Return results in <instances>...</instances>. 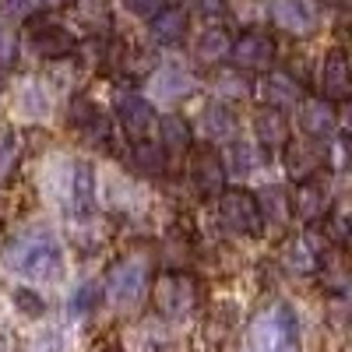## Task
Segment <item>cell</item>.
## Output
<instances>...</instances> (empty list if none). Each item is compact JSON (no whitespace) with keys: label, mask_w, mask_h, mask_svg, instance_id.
<instances>
[{"label":"cell","mask_w":352,"mask_h":352,"mask_svg":"<svg viewBox=\"0 0 352 352\" xmlns=\"http://www.w3.org/2000/svg\"><path fill=\"white\" fill-rule=\"evenodd\" d=\"M4 268L25 282H53L64 272V247L46 229H28L0 247Z\"/></svg>","instance_id":"6da1fadb"},{"label":"cell","mask_w":352,"mask_h":352,"mask_svg":"<svg viewBox=\"0 0 352 352\" xmlns=\"http://www.w3.org/2000/svg\"><path fill=\"white\" fill-rule=\"evenodd\" d=\"M250 352H300V314L289 303H272L250 320Z\"/></svg>","instance_id":"7a4b0ae2"},{"label":"cell","mask_w":352,"mask_h":352,"mask_svg":"<svg viewBox=\"0 0 352 352\" xmlns=\"http://www.w3.org/2000/svg\"><path fill=\"white\" fill-rule=\"evenodd\" d=\"M60 197L64 208L74 219H85L96 212V169L88 162H67L64 180H60Z\"/></svg>","instance_id":"3957f363"},{"label":"cell","mask_w":352,"mask_h":352,"mask_svg":"<svg viewBox=\"0 0 352 352\" xmlns=\"http://www.w3.org/2000/svg\"><path fill=\"white\" fill-rule=\"evenodd\" d=\"M219 215H222V226L229 232H240V236H257L264 229L261 201L247 190H226L219 201Z\"/></svg>","instance_id":"277c9868"},{"label":"cell","mask_w":352,"mask_h":352,"mask_svg":"<svg viewBox=\"0 0 352 352\" xmlns=\"http://www.w3.org/2000/svg\"><path fill=\"white\" fill-rule=\"evenodd\" d=\"M106 296L113 307H134L141 296H144V289H148V268H144L141 261H120L116 268L109 272L106 278Z\"/></svg>","instance_id":"5b68a950"},{"label":"cell","mask_w":352,"mask_h":352,"mask_svg":"<svg viewBox=\"0 0 352 352\" xmlns=\"http://www.w3.org/2000/svg\"><path fill=\"white\" fill-rule=\"evenodd\" d=\"M197 303V285L190 275H162L155 282V310L162 317H184Z\"/></svg>","instance_id":"8992f818"},{"label":"cell","mask_w":352,"mask_h":352,"mask_svg":"<svg viewBox=\"0 0 352 352\" xmlns=\"http://www.w3.org/2000/svg\"><path fill=\"white\" fill-rule=\"evenodd\" d=\"M229 60L236 71H264L275 60V39L268 32H243L236 43L229 46Z\"/></svg>","instance_id":"52a82bcc"},{"label":"cell","mask_w":352,"mask_h":352,"mask_svg":"<svg viewBox=\"0 0 352 352\" xmlns=\"http://www.w3.org/2000/svg\"><path fill=\"white\" fill-rule=\"evenodd\" d=\"M116 120H120L127 138L144 141L148 131L155 127V109H152L148 99H141L134 92H120V96H116Z\"/></svg>","instance_id":"ba28073f"},{"label":"cell","mask_w":352,"mask_h":352,"mask_svg":"<svg viewBox=\"0 0 352 352\" xmlns=\"http://www.w3.org/2000/svg\"><path fill=\"white\" fill-rule=\"evenodd\" d=\"M352 92V78H349V56L345 50H331L320 64V99L324 102H345Z\"/></svg>","instance_id":"9c48e42d"},{"label":"cell","mask_w":352,"mask_h":352,"mask_svg":"<svg viewBox=\"0 0 352 352\" xmlns=\"http://www.w3.org/2000/svg\"><path fill=\"white\" fill-rule=\"evenodd\" d=\"M275 21L292 36H310L317 28V8L314 0H275L272 4Z\"/></svg>","instance_id":"30bf717a"},{"label":"cell","mask_w":352,"mask_h":352,"mask_svg":"<svg viewBox=\"0 0 352 352\" xmlns=\"http://www.w3.org/2000/svg\"><path fill=\"white\" fill-rule=\"evenodd\" d=\"M292 215H300L303 222H317L328 215V190L317 180H300L296 190H292Z\"/></svg>","instance_id":"8fae6325"},{"label":"cell","mask_w":352,"mask_h":352,"mask_svg":"<svg viewBox=\"0 0 352 352\" xmlns=\"http://www.w3.org/2000/svg\"><path fill=\"white\" fill-rule=\"evenodd\" d=\"M32 46L39 56H46V60H56V56H67L74 50V36L67 32L64 25L56 21H43L32 28Z\"/></svg>","instance_id":"7c38bea8"},{"label":"cell","mask_w":352,"mask_h":352,"mask_svg":"<svg viewBox=\"0 0 352 352\" xmlns=\"http://www.w3.org/2000/svg\"><path fill=\"white\" fill-rule=\"evenodd\" d=\"M261 96H264V102H268V109H278V113L300 106V99H303L300 81H292V78L282 74V71H272L268 78L261 81Z\"/></svg>","instance_id":"4fadbf2b"},{"label":"cell","mask_w":352,"mask_h":352,"mask_svg":"<svg viewBox=\"0 0 352 352\" xmlns=\"http://www.w3.org/2000/svg\"><path fill=\"white\" fill-rule=\"evenodd\" d=\"M338 124L335 116V106L324 102V99H300V127L303 134L310 138H328Z\"/></svg>","instance_id":"5bb4252c"},{"label":"cell","mask_w":352,"mask_h":352,"mask_svg":"<svg viewBox=\"0 0 352 352\" xmlns=\"http://www.w3.org/2000/svg\"><path fill=\"white\" fill-rule=\"evenodd\" d=\"M148 32L155 43L162 46H173L187 36V11L184 8H159L152 18H148Z\"/></svg>","instance_id":"9a60e30c"},{"label":"cell","mask_w":352,"mask_h":352,"mask_svg":"<svg viewBox=\"0 0 352 352\" xmlns=\"http://www.w3.org/2000/svg\"><path fill=\"white\" fill-rule=\"evenodd\" d=\"M320 162H324V155H320L314 144H285V169H289V176L292 180H314L317 176V169H320Z\"/></svg>","instance_id":"2e32d148"},{"label":"cell","mask_w":352,"mask_h":352,"mask_svg":"<svg viewBox=\"0 0 352 352\" xmlns=\"http://www.w3.org/2000/svg\"><path fill=\"white\" fill-rule=\"evenodd\" d=\"M254 131H257V141L261 148H285L289 144V124L278 109H261L257 120H254Z\"/></svg>","instance_id":"e0dca14e"},{"label":"cell","mask_w":352,"mask_h":352,"mask_svg":"<svg viewBox=\"0 0 352 352\" xmlns=\"http://www.w3.org/2000/svg\"><path fill=\"white\" fill-rule=\"evenodd\" d=\"M320 236H314V232H303V236H296L289 243V250H285V264L292 272H300V275H307V272H314L317 264H320Z\"/></svg>","instance_id":"ac0fdd59"},{"label":"cell","mask_w":352,"mask_h":352,"mask_svg":"<svg viewBox=\"0 0 352 352\" xmlns=\"http://www.w3.org/2000/svg\"><path fill=\"white\" fill-rule=\"evenodd\" d=\"M194 184H197V190H204V194L222 190V184H226V166H222V159H219L212 148H204V152L194 155Z\"/></svg>","instance_id":"d6986e66"},{"label":"cell","mask_w":352,"mask_h":352,"mask_svg":"<svg viewBox=\"0 0 352 352\" xmlns=\"http://www.w3.org/2000/svg\"><path fill=\"white\" fill-rule=\"evenodd\" d=\"M152 88H155L159 99H180V96H190L194 78L184 67H162V71H155Z\"/></svg>","instance_id":"ffe728a7"},{"label":"cell","mask_w":352,"mask_h":352,"mask_svg":"<svg viewBox=\"0 0 352 352\" xmlns=\"http://www.w3.org/2000/svg\"><path fill=\"white\" fill-rule=\"evenodd\" d=\"M201 131H204L208 141H226V138H232V131H236V120H232V113L222 102H212L201 113Z\"/></svg>","instance_id":"44dd1931"},{"label":"cell","mask_w":352,"mask_h":352,"mask_svg":"<svg viewBox=\"0 0 352 352\" xmlns=\"http://www.w3.org/2000/svg\"><path fill=\"white\" fill-rule=\"evenodd\" d=\"M159 134H162V148L166 152H187L190 148V127H187L184 116H176V113L162 116V120H159Z\"/></svg>","instance_id":"7402d4cb"},{"label":"cell","mask_w":352,"mask_h":352,"mask_svg":"<svg viewBox=\"0 0 352 352\" xmlns=\"http://www.w3.org/2000/svg\"><path fill=\"white\" fill-rule=\"evenodd\" d=\"M229 46H232V39L222 32V28H204V32L197 36V56H201L204 64L226 60V56H229Z\"/></svg>","instance_id":"603a6c76"},{"label":"cell","mask_w":352,"mask_h":352,"mask_svg":"<svg viewBox=\"0 0 352 352\" xmlns=\"http://www.w3.org/2000/svg\"><path fill=\"white\" fill-rule=\"evenodd\" d=\"M99 296H102V285L99 282H81L71 292V300H67V314L71 317H88V314L99 307Z\"/></svg>","instance_id":"cb8c5ba5"},{"label":"cell","mask_w":352,"mask_h":352,"mask_svg":"<svg viewBox=\"0 0 352 352\" xmlns=\"http://www.w3.org/2000/svg\"><path fill=\"white\" fill-rule=\"evenodd\" d=\"M18 155H21V138L4 127V131H0V184H8L14 176Z\"/></svg>","instance_id":"d4e9b609"},{"label":"cell","mask_w":352,"mask_h":352,"mask_svg":"<svg viewBox=\"0 0 352 352\" xmlns=\"http://www.w3.org/2000/svg\"><path fill=\"white\" fill-rule=\"evenodd\" d=\"M131 159H134V166H138L141 173H162V169H166L162 148H155V144H148V141H134Z\"/></svg>","instance_id":"484cf974"},{"label":"cell","mask_w":352,"mask_h":352,"mask_svg":"<svg viewBox=\"0 0 352 352\" xmlns=\"http://www.w3.org/2000/svg\"><path fill=\"white\" fill-rule=\"evenodd\" d=\"M18 64V36L14 28H0V67Z\"/></svg>","instance_id":"4316f807"},{"label":"cell","mask_w":352,"mask_h":352,"mask_svg":"<svg viewBox=\"0 0 352 352\" xmlns=\"http://www.w3.org/2000/svg\"><path fill=\"white\" fill-rule=\"evenodd\" d=\"M0 11L14 21H21V18H32L39 11V0H0Z\"/></svg>","instance_id":"83f0119b"},{"label":"cell","mask_w":352,"mask_h":352,"mask_svg":"<svg viewBox=\"0 0 352 352\" xmlns=\"http://www.w3.org/2000/svg\"><path fill=\"white\" fill-rule=\"evenodd\" d=\"M229 166H232V169H240V173L257 169V155H254L250 144H232V152H229Z\"/></svg>","instance_id":"f1b7e54d"},{"label":"cell","mask_w":352,"mask_h":352,"mask_svg":"<svg viewBox=\"0 0 352 352\" xmlns=\"http://www.w3.org/2000/svg\"><path fill=\"white\" fill-rule=\"evenodd\" d=\"M261 201H264V204H261V215L268 212V215H272V219H278V222H285V219H289V208H285V194H282V190H268V194H264Z\"/></svg>","instance_id":"f546056e"},{"label":"cell","mask_w":352,"mask_h":352,"mask_svg":"<svg viewBox=\"0 0 352 352\" xmlns=\"http://www.w3.org/2000/svg\"><path fill=\"white\" fill-rule=\"evenodd\" d=\"M127 11L131 14H141V18H152L159 8H162V0H124Z\"/></svg>","instance_id":"4dcf8cb0"},{"label":"cell","mask_w":352,"mask_h":352,"mask_svg":"<svg viewBox=\"0 0 352 352\" xmlns=\"http://www.w3.org/2000/svg\"><path fill=\"white\" fill-rule=\"evenodd\" d=\"M194 8L204 14V18H219L226 11V0H194Z\"/></svg>","instance_id":"1f68e13d"},{"label":"cell","mask_w":352,"mask_h":352,"mask_svg":"<svg viewBox=\"0 0 352 352\" xmlns=\"http://www.w3.org/2000/svg\"><path fill=\"white\" fill-rule=\"evenodd\" d=\"M219 88H222L226 96H243V92H247V88H243V81L236 85V78H232V74H222V78H219Z\"/></svg>","instance_id":"d6a6232c"},{"label":"cell","mask_w":352,"mask_h":352,"mask_svg":"<svg viewBox=\"0 0 352 352\" xmlns=\"http://www.w3.org/2000/svg\"><path fill=\"white\" fill-rule=\"evenodd\" d=\"M328 229H331L328 236H331L335 243H345V240H349V236H345V219H331V222H328Z\"/></svg>","instance_id":"836d02e7"},{"label":"cell","mask_w":352,"mask_h":352,"mask_svg":"<svg viewBox=\"0 0 352 352\" xmlns=\"http://www.w3.org/2000/svg\"><path fill=\"white\" fill-rule=\"evenodd\" d=\"M14 300H18V303H21V307H25L28 314H32V317H36V314H43V303H39V300H32V296H28V292H18Z\"/></svg>","instance_id":"e575fe53"},{"label":"cell","mask_w":352,"mask_h":352,"mask_svg":"<svg viewBox=\"0 0 352 352\" xmlns=\"http://www.w3.org/2000/svg\"><path fill=\"white\" fill-rule=\"evenodd\" d=\"M0 352H11V349H8V338H4V335H0Z\"/></svg>","instance_id":"d590c367"},{"label":"cell","mask_w":352,"mask_h":352,"mask_svg":"<svg viewBox=\"0 0 352 352\" xmlns=\"http://www.w3.org/2000/svg\"><path fill=\"white\" fill-rule=\"evenodd\" d=\"M56 4H71V0H56Z\"/></svg>","instance_id":"8d00e7d4"}]
</instances>
